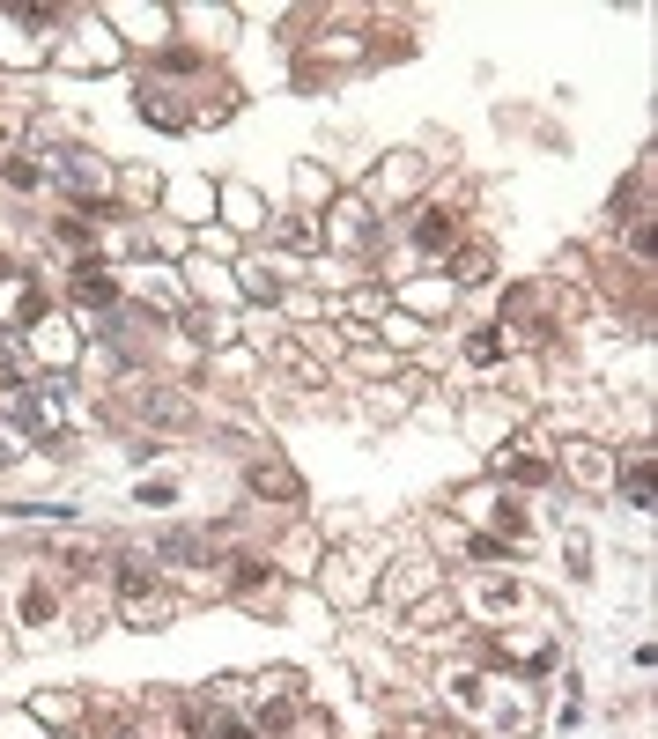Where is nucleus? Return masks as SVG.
Here are the masks:
<instances>
[{"label": "nucleus", "mask_w": 658, "mask_h": 739, "mask_svg": "<svg viewBox=\"0 0 658 739\" xmlns=\"http://www.w3.org/2000/svg\"><path fill=\"white\" fill-rule=\"evenodd\" d=\"M74 296H82V303H111V274H104V259H74Z\"/></svg>", "instance_id": "obj_1"}, {"label": "nucleus", "mask_w": 658, "mask_h": 739, "mask_svg": "<svg viewBox=\"0 0 658 739\" xmlns=\"http://www.w3.org/2000/svg\"><path fill=\"white\" fill-rule=\"evenodd\" d=\"M451 230H459V222H451L444 207H429V215L415 222V244H422V252H444V244H451Z\"/></svg>", "instance_id": "obj_2"}, {"label": "nucleus", "mask_w": 658, "mask_h": 739, "mask_svg": "<svg viewBox=\"0 0 658 739\" xmlns=\"http://www.w3.org/2000/svg\"><path fill=\"white\" fill-rule=\"evenodd\" d=\"M200 555H208L200 533H163V562H200Z\"/></svg>", "instance_id": "obj_3"}, {"label": "nucleus", "mask_w": 658, "mask_h": 739, "mask_svg": "<svg viewBox=\"0 0 658 739\" xmlns=\"http://www.w3.org/2000/svg\"><path fill=\"white\" fill-rule=\"evenodd\" d=\"M622 496H629L636 510H651V466H629V481H622Z\"/></svg>", "instance_id": "obj_4"}, {"label": "nucleus", "mask_w": 658, "mask_h": 739, "mask_svg": "<svg viewBox=\"0 0 658 739\" xmlns=\"http://www.w3.org/2000/svg\"><path fill=\"white\" fill-rule=\"evenodd\" d=\"M459 281H488V252H481V244H466V252H459Z\"/></svg>", "instance_id": "obj_5"}, {"label": "nucleus", "mask_w": 658, "mask_h": 739, "mask_svg": "<svg viewBox=\"0 0 658 739\" xmlns=\"http://www.w3.org/2000/svg\"><path fill=\"white\" fill-rule=\"evenodd\" d=\"M104 178V170L97 163H82V156H67V185H74V193H89V185H97Z\"/></svg>", "instance_id": "obj_6"}, {"label": "nucleus", "mask_w": 658, "mask_h": 739, "mask_svg": "<svg viewBox=\"0 0 658 739\" xmlns=\"http://www.w3.org/2000/svg\"><path fill=\"white\" fill-rule=\"evenodd\" d=\"M119 592H126V599L148 592V570H141V562H119Z\"/></svg>", "instance_id": "obj_7"}, {"label": "nucleus", "mask_w": 658, "mask_h": 739, "mask_svg": "<svg viewBox=\"0 0 658 739\" xmlns=\"http://www.w3.org/2000/svg\"><path fill=\"white\" fill-rule=\"evenodd\" d=\"M466 355H474V363H496L503 340H496V333H474V340H466Z\"/></svg>", "instance_id": "obj_8"}, {"label": "nucleus", "mask_w": 658, "mask_h": 739, "mask_svg": "<svg viewBox=\"0 0 658 739\" xmlns=\"http://www.w3.org/2000/svg\"><path fill=\"white\" fill-rule=\"evenodd\" d=\"M237 584H244V592H252V584H267V562H259V555H237Z\"/></svg>", "instance_id": "obj_9"}, {"label": "nucleus", "mask_w": 658, "mask_h": 739, "mask_svg": "<svg viewBox=\"0 0 658 739\" xmlns=\"http://www.w3.org/2000/svg\"><path fill=\"white\" fill-rule=\"evenodd\" d=\"M208 739H252V725H244V717H215V732Z\"/></svg>", "instance_id": "obj_10"}, {"label": "nucleus", "mask_w": 658, "mask_h": 739, "mask_svg": "<svg viewBox=\"0 0 658 739\" xmlns=\"http://www.w3.org/2000/svg\"><path fill=\"white\" fill-rule=\"evenodd\" d=\"M52 614V592H23V621H45Z\"/></svg>", "instance_id": "obj_11"}, {"label": "nucleus", "mask_w": 658, "mask_h": 739, "mask_svg": "<svg viewBox=\"0 0 658 739\" xmlns=\"http://www.w3.org/2000/svg\"><path fill=\"white\" fill-rule=\"evenodd\" d=\"M0 732H8V739H45L37 725H23V717H8V725H0Z\"/></svg>", "instance_id": "obj_12"}, {"label": "nucleus", "mask_w": 658, "mask_h": 739, "mask_svg": "<svg viewBox=\"0 0 658 739\" xmlns=\"http://www.w3.org/2000/svg\"><path fill=\"white\" fill-rule=\"evenodd\" d=\"M0 281H8V259H0Z\"/></svg>", "instance_id": "obj_13"}]
</instances>
